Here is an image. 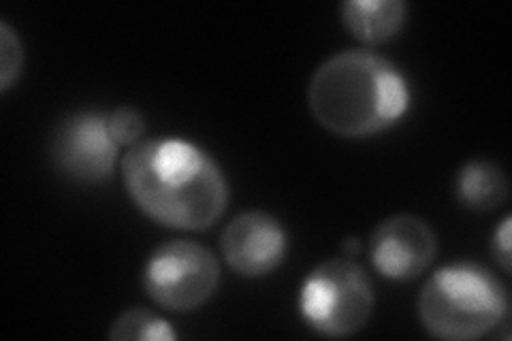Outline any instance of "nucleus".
<instances>
[{
  "label": "nucleus",
  "mask_w": 512,
  "mask_h": 341,
  "mask_svg": "<svg viewBox=\"0 0 512 341\" xmlns=\"http://www.w3.org/2000/svg\"><path fill=\"white\" fill-rule=\"evenodd\" d=\"M120 171L141 214L167 229H210L231 199L227 173L218 160L182 137L141 139L122 156Z\"/></svg>",
  "instance_id": "obj_1"
},
{
  "label": "nucleus",
  "mask_w": 512,
  "mask_h": 341,
  "mask_svg": "<svg viewBox=\"0 0 512 341\" xmlns=\"http://www.w3.org/2000/svg\"><path fill=\"white\" fill-rule=\"evenodd\" d=\"M314 120L344 139L389 131L410 111L412 90L406 73L372 50L333 54L314 71L308 86Z\"/></svg>",
  "instance_id": "obj_2"
},
{
  "label": "nucleus",
  "mask_w": 512,
  "mask_h": 341,
  "mask_svg": "<svg viewBox=\"0 0 512 341\" xmlns=\"http://www.w3.org/2000/svg\"><path fill=\"white\" fill-rule=\"evenodd\" d=\"M416 312L423 329L438 339L470 341L489 335L508 316V292L478 263L444 265L429 275Z\"/></svg>",
  "instance_id": "obj_3"
},
{
  "label": "nucleus",
  "mask_w": 512,
  "mask_h": 341,
  "mask_svg": "<svg viewBox=\"0 0 512 341\" xmlns=\"http://www.w3.org/2000/svg\"><path fill=\"white\" fill-rule=\"evenodd\" d=\"M376 292L367 271L350 258H329L316 265L299 288V314L325 337L359 333L370 320Z\"/></svg>",
  "instance_id": "obj_4"
},
{
  "label": "nucleus",
  "mask_w": 512,
  "mask_h": 341,
  "mask_svg": "<svg viewBox=\"0 0 512 341\" xmlns=\"http://www.w3.org/2000/svg\"><path fill=\"white\" fill-rule=\"evenodd\" d=\"M220 284L216 254L192 239L160 243L143 267V290L171 312H192L214 297Z\"/></svg>",
  "instance_id": "obj_5"
},
{
  "label": "nucleus",
  "mask_w": 512,
  "mask_h": 341,
  "mask_svg": "<svg viewBox=\"0 0 512 341\" xmlns=\"http://www.w3.org/2000/svg\"><path fill=\"white\" fill-rule=\"evenodd\" d=\"M120 145L109 133L107 113L75 111L52 135L54 167L77 184H101L114 177Z\"/></svg>",
  "instance_id": "obj_6"
},
{
  "label": "nucleus",
  "mask_w": 512,
  "mask_h": 341,
  "mask_svg": "<svg viewBox=\"0 0 512 341\" xmlns=\"http://www.w3.org/2000/svg\"><path fill=\"white\" fill-rule=\"evenodd\" d=\"M220 250L224 263L237 275L265 278L284 263L288 233L276 216L250 209L224 226Z\"/></svg>",
  "instance_id": "obj_7"
},
{
  "label": "nucleus",
  "mask_w": 512,
  "mask_h": 341,
  "mask_svg": "<svg viewBox=\"0 0 512 341\" xmlns=\"http://www.w3.org/2000/svg\"><path fill=\"white\" fill-rule=\"evenodd\" d=\"M438 237L429 222L412 214L382 220L370 237V258L382 278L408 282L434 263Z\"/></svg>",
  "instance_id": "obj_8"
},
{
  "label": "nucleus",
  "mask_w": 512,
  "mask_h": 341,
  "mask_svg": "<svg viewBox=\"0 0 512 341\" xmlns=\"http://www.w3.org/2000/svg\"><path fill=\"white\" fill-rule=\"evenodd\" d=\"M342 24L352 37L380 45L395 39L408 20L404 0H346L340 5Z\"/></svg>",
  "instance_id": "obj_9"
},
{
  "label": "nucleus",
  "mask_w": 512,
  "mask_h": 341,
  "mask_svg": "<svg viewBox=\"0 0 512 341\" xmlns=\"http://www.w3.org/2000/svg\"><path fill=\"white\" fill-rule=\"evenodd\" d=\"M457 201L474 211H491L508 197V177L491 160H470L455 177Z\"/></svg>",
  "instance_id": "obj_10"
},
{
  "label": "nucleus",
  "mask_w": 512,
  "mask_h": 341,
  "mask_svg": "<svg viewBox=\"0 0 512 341\" xmlns=\"http://www.w3.org/2000/svg\"><path fill=\"white\" fill-rule=\"evenodd\" d=\"M109 339L122 341H175L178 331L173 324L158 314L146 310V307H131L122 312L109 327Z\"/></svg>",
  "instance_id": "obj_11"
},
{
  "label": "nucleus",
  "mask_w": 512,
  "mask_h": 341,
  "mask_svg": "<svg viewBox=\"0 0 512 341\" xmlns=\"http://www.w3.org/2000/svg\"><path fill=\"white\" fill-rule=\"evenodd\" d=\"M24 69V45L18 32L0 22V92L7 94Z\"/></svg>",
  "instance_id": "obj_12"
},
{
  "label": "nucleus",
  "mask_w": 512,
  "mask_h": 341,
  "mask_svg": "<svg viewBox=\"0 0 512 341\" xmlns=\"http://www.w3.org/2000/svg\"><path fill=\"white\" fill-rule=\"evenodd\" d=\"M107 124H109V133L116 139L120 148H133L135 143L143 139V133H146V118L143 113L135 107H116L111 113H107Z\"/></svg>",
  "instance_id": "obj_13"
},
{
  "label": "nucleus",
  "mask_w": 512,
  "mask_h": 341,
  "mask_svg": "<svg viewBox=\"0 0 512 341\" xmlns=\"http://www.w3.org/2000/svg\"><path fill=\"white\" fill-rule=\"evenodd\" d=\"M510 216H504L502 222L495 226V231L491 235V252L493 258L498 261V265L508 273L510 271Z\"/></svg>",
  "instance_id": "obj_14"
},
{
  "label": "nucleus",
  "mask_w": 512,
  "mask_h": 341,
  "mask_svg": "<svg viewBox=\"0 0 512 341\" xmlns=\"http://www.w3.org/2000/svg\"><path fill=\"white\" fill-rule=\"evenodd\" d=\"M342 250H344L348 256H355V254L361 250V246H359V239H355V237H348V239L342 243Z\"/></svg>",
  "instance_id": "obj_15"
}]
</instances>
